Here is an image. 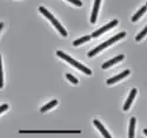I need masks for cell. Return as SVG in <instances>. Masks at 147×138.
Returning <instances> with one entry per match:
<instances>
[{"mask_svg": "<svg viewBox=\"0 0 147 138\" xmlns=\"http://www.w3.org/2000/svg\"><path fill=\"white\" fill-rule=\"evenodd\" d=\"M7 109H8V105H7V104H3L1 108H0V114H1V112H4L5 110H7Z\"/></svg>", "mask_w": 147, "mask_h": 138, "instance_id": "18", "label": "cell"}, {"mask_svg": "<svg viewBox=\"0 0 147 138\" xmlns=\"http://www.w3.org/2000/svg\"><path fill=\"white\" fill-rule=\"evenodd\" d=\"M69 3H72V4H74V5H77V6H81L82 5V3L80 1V0H68Z\"/></svg>", "mask_w": 147, "mask_h": 138, "instance_id": "17", "label": "cell"}, {"mask_svg": "<svg viewBox=\"0 0 147 138\" xmlns=\"http://www.w3.org/2000/svg\"><path fill=\"white\" fill-rule=\"evenodd\" d=\"M124 57H125L124 55H119V56H117V57H114V59H112V60H109V61L105 62V63L101 66V68H102V69H107L108 67H111V66H113V65L118 63V62L122 61V60H124Z\"/></svg>", "mask_w": 147, "mask_h": 138, "instance_id": "8", "label": "cell"}, {"mask_svg": "<svg viewBox=\"0 0 147 138\" xmlns=\"http://www.w3.org/2000/svg\"><path fill=\"white\" fill-rule=\"evenodd\" d=\"M134 128H136V118L132 117L129 121V130H128V137L129 138L134 137Z\"/></svg>", "mask_w": 147, "mask_h": 138, "instance_id": "11", "label": "cell"}, {"mask_svg": "<svg viewBox=\"0 0 147 138\" xmlns=\"http://www.w3.org/2000/svg\"><path fill=\"white\" fill-rule=\"evenodd\" d=\"M137 93H138V90L136 89V88H133V89L131 90V93H129V96H128L127 101H126V103H125V105H124V110H125V111H127V110L131 108V104H132V102H133L134 97H136Z\"/></svg>", "mask_w": 147, "mask_h": 138, "instance_id": "6", "label": "cell"}, {"mask_svg": "<svg viewBox=\"0 0 147 138\" xmlns=\"http://www.w3.org/2000/svg\"><path fill=\"white\" fill-rule=\"evenodd\" d=\"M129 73H131V71L127 69V70H125V71H122L121 74L117 75V76H114V77H112V79H108V80H107V84H113V83L120 81L121 79H124V77L127 76V75H129Z\"/></svg>", "mask_w": 147, "mask_h": 138, "instance_id": "7", "label": "cell"}, {"mask_svg": "<svg viewBox=\"0 0 147 138\" xmlns=\"http://www.w3.org/2000/svg\"><path fill=\"white\" fill-rule=\"evenodd\" d=\"M21 133H80V130H73V131H27L21 130Z\"/></svg>", "mask_w": 147, "mask_h": 138, "instance_id": "5", "label": "cell"}, {"mask_svg": "<svg viewBox=\"0 0 147 138\" xmlns=\"http://www.w3.org/2000/svg\"><path fill=\"white\" fill-rule=\"evenodd\" d=\"M144 132H145V135L147 136V129H145V130H144Z\"/></svg>", "mask_w": 147, "mask_h": 138, "instance_id": "20", "label": "cell"}, {"mask_svg": "<svg viewBox=\"0 0 147 138\" xmlns=\"http://www.w3.org/2000/svg\"><path fill=\"white\" fill-rule=\"evenodd\" d=\"M39 11L41 12V13H42L47 19H50V20H51V22H52V23L54 25V26L57 27V29L60 32V34H61V35H63V36H67V32H66V29H65L63 26H61L60 22H59V21H58V20H57V19H55L51 13H50V12H48V11L45 8V7L40 6V7H39Z\"/></svg>", "mask_w": 147, "mask_h": 138, "instance_id": "3", "label": "cell"}, {"mask_svg": "<svg viewBox=\"0 0 147 138\" xmlns=\"http://www.w3.org/2000/svg\"><path fill=\"white\" fill-rule=\"evenodd\" d=\"M93 123H94L95 127L100 130V132L102 133V136H104V137H106V138H111V135H109V133L106 131V129L104 128V125H102L99 121H98V119H94V121H93Z\"/></svg>", "mask_w": 147, "mask_h": 138, "instance_id": "10", "label": "cell"}, {"mask_svg": "<svg viewBox=\"0 0 147 138\" xmlns=\"http://www.w3.org/2000/svg\"><path fill=\"white\" fill-rule=\"evenodd\" d=\"M57 55L59 56V57H61V59H64L65 61H67L68 63H71L72 66H74L76 68H78V69H80L81 71H84L85 74H87V75H92V70L91 69H88L87 67H85V66H82L81 63H79V62H77L74 59H72L71 56H68L67 54H65L64 52H61V51H58L57 52Z\"/></svg>", "mask_w": 147, "mask_h": 138, "instance_id": "2", "label": "cell"}, {"mask_svg": "<svg viewBox=\"0 0 147 138\" xmlns=\"http://www.w3.org/2000/svg\"><path fill=\"white\" fill-rule=\"evenodd\" d=\"M146 11H147V6H142V7L138 11V13H137V14H134V15L132 17V22H136V21H137V20H138V19H139L144 13H145Z\"/></svg>", "mask_w": 147, "mask_h": 138, "instance_id": "13", "label": "cell"}, {"mask_svg": "<svg viewBox=\"0 0 147 138\" xmlns=\"http://www.w3.org/2000/svg\"><path fill=\"white\" fill-rule=\"evenodd\" d=\"M91 35H86V36H84V37H80V39H78V40H76V41H73V46L74 47H77V46H80L81 43H84V42H87V41H90L91 40Z\"/></svg>", "mask_w": 147, "mask_h": 138, "instance_id": "12", "label": "cell"}, {"mask_svg": "<svg viewBox=\"0 0 147 138\" xmlns=\"http://www.w3.org/2000/svg\"><path fill=\"white\" fill-rule=\"evenodd\" d=\"M66 77H67V80H69L72 83H74V84H78V80L73 76V75H71V74H66Z\"/></svg>", "mask_w": 147, "mask_h": 138, "instance_id": "16", "label": "cell"}, {"mask_svg": "<svg viewBox=\"0 0 147 138\" xmlns=\"http://www.w3.org/2000/svg\"><path fill=\"white\" fill-rule=\"evenodd\" d=\"M100 3H101V0H95L94 1L92 15H91V22L92 23H95V21H96V15H98V11H99V7H100Z\"/></svg>", "mask_w": 147, "mask_h": 138, "instance_id": "9", "label": "cell"}, {"mask_svg": "<svg viewBox=\"0 0 147 138\" xmlns=\"http://www.w3.org/2000/svg\"><path fill=\"white\" fill-rule=\"evenodd\" d=\"M126 36V33L125 32H121V33H119L118 35H115V36H113V37H111L109 40H107V41H105L104 43H101L100 46H98L96 48H94V49H92V51L88 53V56L90 57H93L94 55H96L99 52H101L102 49H105L106 47H108V46H111L112 43H114L115 41H118V40H120V39H122V37H125Z\"/></svg>", "mask_w": 147, "mask_h": 138, "instance_id": "1", "label": "cell"}, {"mask_svg": "<svg viewBox=\"0 0 147 138\" xmlns=\"http://www.w3.org/2000/svg\"><path fill=\"white\" fill-rule=\"evenodd\" d=\"M146 6H147V4H146Z\"/></svg>", "mask_w": 147, "mask_h": 138, "instance_id": "21", "label": "cell"}, {"mask_svg": "<svg viewBox=\"0 0 147 138\" xmlns=\"http://www.w3.org/2000/svg\"><path fill=\"white\" fill-rule=\"evenodd\" d=\"M58 104V101H57V99H53V101H51L50 103H48V104H46V105H44L41 109H40V111L41 112H46L47 110H50V109H52L53 107H55Z\"/></svg>", "mask_w": 147, "mask_h": 138, "instance_id": "14", "label": "cell"}, {"mask_svg": "<svg viewBox=\"0 0 147 138\" xmlns=\"http://www.w3.org/2000/svg\"><path fill=\"white\" fill-rule=\"evenodd\" d=\"M3 27H4V22L0 23V29H3Z\"/></svg>", "mask_w": 147, "mask_h": 138, "instance_id": "19", "label": "cell"}, {"mask_svg": "<svg viewBox=\"0 0 147 138\" xmlns=\"http://www.w3.org/2000/svg\"><path fill=\"white\" fill-rule=\"evenodd\" d=\"M118 25V20H113V21H111L109 23H107L106 26H104V27H101L100 29H98V31H95V32H93V34L91 35L92 37H98V36H100L102 33H105V32H107L108 29H111V28H113L114 26H117Z\"/></svg>", "mask_w": 147, "mask_h": 138, "instance_id": "4", "label": "cell"}, {"mask_svg": "<svg viewBox=\"0 0 147 138\" xmlns=\"http://www.w3.org/2000/svg\"><path fill=\"white\" fill-rule=\"evenodd\" d=\"M146 34H147V26H146V27H145V28H144V29H142V31H141V32H140V33L137 35L136 40H137V41H140V40L142 39V37H144Z\"/></svg>", "mask_w": 147, "mask_h": 138, "instance_id": "15", "label": "cell"}]
</instances>
